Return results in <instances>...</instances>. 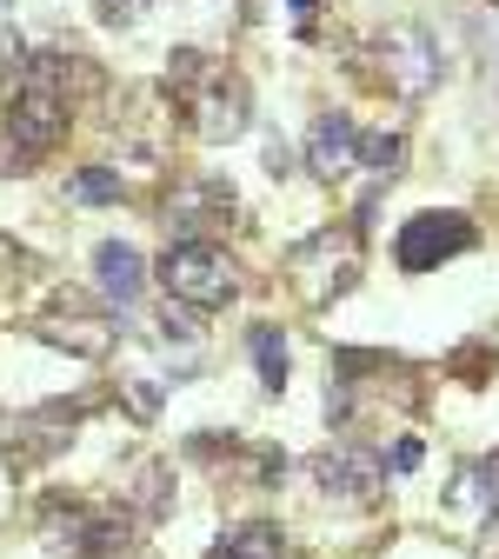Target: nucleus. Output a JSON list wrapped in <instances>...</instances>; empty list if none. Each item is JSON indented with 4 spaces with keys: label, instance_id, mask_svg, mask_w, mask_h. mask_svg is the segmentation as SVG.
I'll list each match as a JSON object with an SVG mask.
<instances>
[{
    "label": "nucleus",
    "instance_id": "2",
    "mask_svg": "<svg viewBox=\"0 0 499 559\" xmlns=\"http://www.w3.org/2000/svg\"><path fill=\"white\" fill-rule=\"evenodd\" d=\"M161 287H167V300H180V307H227L234 300V260L221 253V247H206V240H174L167 253H161Z\"/></svg>",
    "mask_w": 499,
    "mask_h": 559
},
{
    "label": "nucleus",
    "instance_id": "14",
    "mask_svg": "<svg viewBox=\"0 0 499 559\" xmlns=\"http://www.w3.org/2000/svg\"><path fill=\"white\" fill-rule=\"evenodd\" d=\"M400 160H406V140H367V167H373V174H387V180H393V174H400Z\"/></svg>",
    "mask_w": 499,
    "mask_h": 559
},
{
    "label": "nucleus",
    "instance_id": "11",
    "mask_svg": "<svg viewBox=\"0 0 499 559\" xmlns=\"http://www.w3.org/2000/svg\"><path fill=\"white\" fill-rule=\"evenodd\" d=\"M40 333H47V340H60V346H74V354H107V346H114V333H107V326H94V320H74V326H67V320H47Z\"/></svg>",
    "mask_w": 499,
    "mask_h": 559
},
{
    "label": "nucleus",
    "instance_id": "7",
    "mask_svg": "<svg viewBox=\"0 0 499 559\" xmlns=\"http://www.w3.org/2000/svg\"><path fill=\"white\" fill-rule=\"evenodd\" d=\"M313 479L326 486V493H340V500H373L380 493V466L367 453H320Z\"/></svg>",
    "mask_w": 499,
    "mask_h": 559
},
{
    "label": "nucleus",
    "instance_id": "6",
    "mask_svg": "<svg viewBox=\"0 0 499 559\" xmlns=\"http://www.w3.org/2000/svg\"><path fill=\"white\" fill-rule=\"evenodd\" d=\"M307 167L320 180H340L346 167H360V127H353L346 114H320L313 133H307Z\"/></svg>",
    "mask_w": 499,
    "mask_h": 559
},
{
    "label": "nucleus",
    "instance_id": "18",
    "mask_svg": "<svg viewBox=\"0 0 499 559\" xmlns=\"http://www.w3.org/2000/svg\"><path fill=\"white\" fill-rule=\"evenodd\" d=\"M313 8H320V0H294V14H313Z\"/></svg>",
    "mask_w": 499,
    "mask_h": 559
},
{
    "label": "nucleus",
    "instance_id": "9",
    "mask_svg": "<svg viewBox=\"0 0 499 559\" xmlns=\"http://www.w3.org/2000/svg\"><path fill=\"white\" fill-rule=\"evenodd\" d=\"M227 206H234V193L206 187V180L174 187V200H167V227H213V221H227Z\"/></svg>",
    "mask_w": 499,
    "mask_h": 559
},
{
    "label": "nucleus",
    "instance_id": "1",
    "mask_svg": "<svg viewBox=\"0 0 499 559\" xmlns=\"http://www.w3.org/2000/svg\"><path fill=\"white\" fill-rule=\"evenodd\" d=\"M67 133V94H60V53H40L27 67V81L8 107V160L14 174H27L34 154H47L54 140Z\"/></svg>",
    "mask_w": 499,
    "mask_h": 559
},
{
    "label": "nucleus",
    "instance_id": "15",
    "mask_svg": "<svg viewBox=\"0 0 499 559\" xmlns=\"http://www.w3.org/2000/svg\"><path fill=\"white\" fill-rule=\"evenodd\" d=\"M100 8H107L114 21H140V14H147V8H154V0H100Z\"/></svg>",
    "mask_w": 499,
    "mask_h": 559
},
{
    "label": "nucleus",
    "instance_id": "12",
    "mask_svg": "<svg viewBox=\"0 0 499 559\" xmlns=\"http://www.w3.org/2000/svg\"><path fill=\"white\" fill-rule=\"evenodd\" d=\"M67 193H74L81 206H107V200H120L127 187H120V174H114V167H81L74 180H67Z\"/></svg>",
    "mask_w": 499,
    "mask_h": 559
},
{
    "label": "nucleus",
    "instance_id": "13",
    "mask_svg": "<svg viewBox=\"0 0 499 559\" xmlns=\"http://www.w3.org/2000/svg\"><path fill=\"white\" fill-rule=\"evenodd\" d=\"M213 559H280V539H273L266 526H247V533H234Z\"/></svg>",
    "mask_w": 499,
    "mask_h": 559
},
{
    "label": "nucleus",
    "instance_id": "16",
    "mask_svg": "<svg viewBox=\"0 0 499 559\" xmlns=\"http://www.w3.org/2000/svg\"><path fill=\"white\" fill-rule=\"evenodd\" d=\"M413 466H419V440H400L393 447V473H413Z\"/></svg>",
    "mask_w": 499,
    "mask_h": 559
},
{
    "label": "nucleus",
    "instance_id": "5",
    "mask_svg": "<svg viewBox=\"0 0 499 559\" xmlns=\"http://www.w3.org/2000/svg\"><path fill=\"white\" fill-rule=\"evenodd\" d=\"M193 133L206 140V147L247 133V87L234 74H206V94L193 100Z\"/></svg>",
    "mask_w": 499,
    "mask_h": 559
},
{
    "label": "nucleus",
    "instance_id": "8",
    "mask_svg": "<svg viewBox=\"0 0 499 559\" xmlns=\"http://www.w3.org/2000/svg\"><path fill=\"white\" fill-rule=\"evenodd\" d=\"M94 273H100V294H107V300H120V307H133V300H140V287H147V266H140V253H133L127 240H100Z\"/></svg>",
    "mask_w": 499,
    "mask_h": 559
},
{
    "label": "nucleus",
    "instance_id": "3",
    "mask_svg": "<svg viewBox=\"0 0 499 559\" xmlns=\"http://www.w3.org/2000/svg\"><path fill=\"white\" fill-rule=\"evenodd\" d=\"M466 247H473V227L460 214H419V221L400 227V266L406 273H426V266H440Z\"/></svg>",
    "mask_w": 499,
    "mask_h": 559
},
{
    "label": "nucleus",
    "instance_id": "10",
    "mask_svg": "<svg viewBox=\"0 0 499 559\" xmlns=\"http://www.w3.org/2000/svg\"><path fill=\"white\" fill-rule=\"evenodd\" d=\"M253 367L273 393L287 386V340H280V326H253Z\"/></svg>",
    "mask_w": 499,
    "mask_h": 559
},
{
    "label": "nucleus",
    "instance_id": "4",
    "mask_svg": "<svg viewBox=\"0 0 499 559\" xmlns=\"http://www.w3.org/2000/svg\"><path fill=\"white\" fill-rule=\"evenodd\" d=\"M380 60H387V81H393L400 94H426V87L440 81V47L426 40L419 27H387Z\"/></svg>",
    "mask_w": 499,
    "mask_h": 559
},
{
    "label": "nucleus",
    "instance_id": "17",
    "mask_svg": "<svg viewBox=\"0 0 499 559\" xmlns=\"http://www.w3.org/2000/svg\"><path fill=\"white\" fill-rule=\"evenodd\" d=\"M8 67H21V40H8V34H0V74H8Z\"/></svg>",
    "mask_w": 499,
    "mask_h": 559
}]
</instances>
